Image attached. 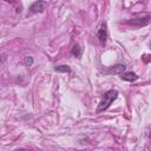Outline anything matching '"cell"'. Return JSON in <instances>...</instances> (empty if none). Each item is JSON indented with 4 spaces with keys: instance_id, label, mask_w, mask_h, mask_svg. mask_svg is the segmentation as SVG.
<instances>
[{
    "instance_id": "1",
    "label": "cell",
    "mask_w": 151,
    "mask_h": 151,
    "mask_svg": "<svg viewBox=\"0 0 151 151\" xmlns=\"http://www.w3.org/2000/svg\"><path fill=\"white\" fill-rule=\"evenodd\" d=\"M117 97H118V91L117 90H110V91L105 92L103 98H101V100H100V103H99V105H98V107H97L96 112L100 113V112L107 110L111 106V104L117 99Z\"/></svg>"
},
{
    "instance_id": "2",
    "label": "cell",
    "mask_w": 151,
    "mask_h": 151,
    "mask_svg": "<svg viewBox=\"0 0 151 151\" xmlns=\"http://www.w3.org/2000/svg\"><path fill=\"white\" fill-rule=\"evenodd\" d=\"M97 38H98V41L101 46H104L106 44V40H107V24L104 21L101 22L98 32H97Z\"/></svg>"
},
{
    "instance_id": "3",
    "label": "cell",
    "mask_w": 151,
    "mask_h": 151,
    "mask_svg": "<svg viewBox=\"0 0 151 151\" xmlns=\"http://www.w3.org/2000/svg\"><path fill=\"white\" fill-rule=\"evenodd\" d=\"M149 22H151V17L150 15H145V17H142V18H133V19H131V20L127 21V24L133 25V26H137V27L146 26Z\"/></svg>"
},
{
    "instance_id": "4",
    "label": "cell",
    "mask_w": 151,
    "mask_h": 151,
    "mask_svg": "<svg viewBox=\"0 0 151 151\" xmlns=\"http://www.w3.org/2000/svg\"><path fill=\"white\" fill-rule=\"evenodd\" d=\"M46 6H47V2H46V1H44V0H38V1H34V2L31 5L29 11H31L32 13H41V12L45 11Z\"/></svg>"
},
{
    "instance_id": "5",
    "label": "cell",
    "mask_w": 151,
    "mask_h": 151,
    "mask_svg": "<svg viewBox=\"0 0 151 151\" xmlns=\"http://www.w3.org/2000/svg\"><path fill=\"white\" fill-rule=\"evenodd\" d=\"M120 79L122 80H125V81H129V83H133V81H136L138 79V76H137V73H134L132 71H130V72H123L120 74Z\"/></svg>"
},
{
    "instance_id": "6",
    "label": "cell",
    "mask_w": 151,
    "mask_h": 151,
    "mask_svg": "<svg viewBox=\"0 0 151 151\" xmlns=\"http://www.w3.org/2000/svg\"><path fill=\"white\" fill-rule=\"evenodd\" d=\"M126 66L124 64H117L110 68H107V73H111V74H122L124 71H125Z\"/></svg>"
},
{
    "instance_id": "7",
    "label": "cell",
    "mask_w": 151,
    "mask_h": 151,
    "mask_svg": "<svg viewBox=\"0 0 151 151\" xmlns=\"http://www.w3.org/2000/svg\"><path fill=\"white\" fill-rule=\"evenodd\" d=\"M54 71L55 72H60V73H70L71 72V67L67 66V65H59V66L54 67Z\"/></svg>"
},
{
    "instance_id": "8",
    "label": "cell",
    "mask_w": 151,
    "mask_h": 151,
    "mask_svg": "<svg viewBox=\"0 0 151 151\" xmlns=\"http://www.w3.org/2000/svg\"><path fill=\"white\" fill-rule=\"evenodd\" d=\"M81 47H80V45H78V44H76V45H73V47H72V54L74 55V57H77V58H80L81 57Z\"/></svg>"
},
{
    "instance_id": "9",
    "label": "cell",
    "mask_w": 151,
    "mask_h": 151,
    "mask_svg": "<svg viewBox=\"0 0 151 151\" xmlns=\"http://www.w3.org/2000/svg\"><path fill=\"white\" fill-rule=\"evenodd\" d=\"M24 63H25L26 66H32L33 65V58L29 57V55H27V57L24 58Z\"/></svg>"
},
{
    "instance_id": "10",
    "label": "cell",
    "mask_w": 151,
    "mask_h": 151,
    "mask_svg": "<svg viewBox=\"0 0 151 151\" xmlns=\"http://www.w3.org/2000/svg\"><path fill=\"white\" fill-rule=\"evenodd\" d=\"M150 139H151V133H150Z\"/></svg>"
},
{
    "instance_id": "11",
    "label": "cell",
    "mask_w": 151,
    "mask_h": 151,
    "mask_svg": "<svg viewBox=\"0 0 151 151\" xmlns=\"http://www.w3.org/2000/svg\"><path fill=\"white\" fill-rule=\"evenodd\" d=\"M150 48H151V42H150Z\"/></svg>"
}]
</instances>
